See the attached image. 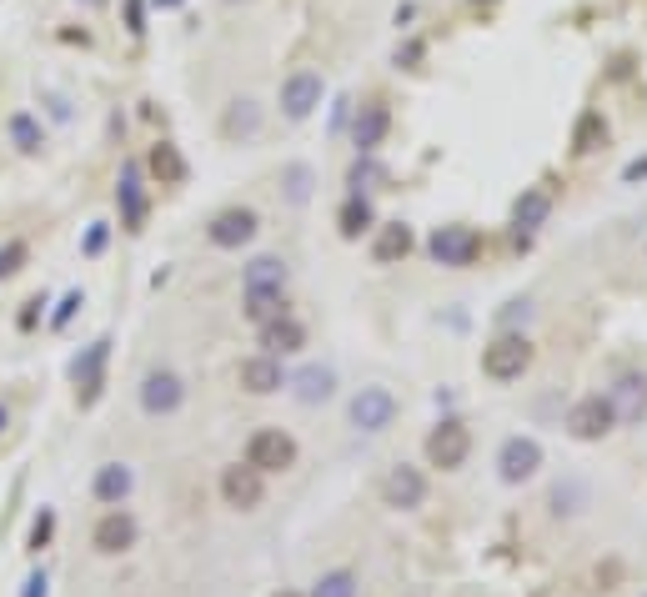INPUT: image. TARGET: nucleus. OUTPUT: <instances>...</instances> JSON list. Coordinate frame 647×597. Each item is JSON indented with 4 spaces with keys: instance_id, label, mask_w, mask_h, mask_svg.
Listing matches in <instances>:
<instances>
[{
    "instance_id": "obj_2",
    "label": "nucleus",
    "mask_w": 647,
    "mask_h": 597,
    "mask_svg": "<svg viewBox=\"0 0 647 597\" xmlns=\"http://www.w3.org/2000/svg\"><path fill=\"white\" fill-rule=\"evenodd\" d=\"M347 422H352L357 432H367V437L387 432V427L397 422V397H392V387H362V392L347 402Z\"/></svg>"
},
{
    "instance_id": "obj_6",
    "label": "nucleus",
    "mask_w": 647,
    "mask_h": 597,
    "mask_svg": "<svg viewBox=\"0 0 647 597\" xmlns=\"http://www.w3.org/2000/svg\"><path fill=\"white\" fill-rule=\"evenodd\" d=\"M256 231H261V216L251 206H226L206 221V241L221 251H241L246 241H256Z\"/></svg>"
},
{
    "instance_id": "obj_23",
    "label": "nucleus",
    "mask_w": 647,
    "mask_h": 597,
    "mask_svg": "<svg viewBox=\"0 0 647 597\" xmlns=\"http://www.w3.org/2000/svg\"><path fill=\"white\" fill-rule=\"evenodd\" d=\"M221 131H226L231 141H256V136H261V106H256L251 96H236V101L226 106Z\"/></svg>"
},
{
    "instance_id": "obj_43",
    "label": "nucleus",
    "mask_w": 647,
    "mask_h": 597,
    "mask_svg": "<svg viewBox=\"0 0 647 597\" xmlns=\"http://www.w3.org/2000/svg\"><path fill=\"white\" fill-rule=\"evenodd\" d=\"M231 6H241V0H231Z\"/></svg>"
},
{
    "instance_id": "obj_15",
    "label": "nucleus",
    "mask_w": 647,
    "mask_h": 597,
    "mask_svg": "<svg viewBox=\"0 0 647 597\" xmlns=\"http://www.w3.org/2000/svg\"><path fill=\"white\" fill-rule=\"evenodd\" d=\"M91 542H96V552H106V557H121L126 547H136V517H131V512H121V507H111V512L96 522Z\"/></svg>"
},
{
    "instance_id": "obj_28",
    "label": "nucleus",
    "mask_w": 647,
    "mask_h": 597,
    "mask_svg": "<svg viewBox=\"0 0 647 597\" xmlns=\"http://www.w3.org/2000/svg\"><path fill=\"white\" fill-rule=\"evenodd\" d=\"M281 186H286V201H291V206H306V201H311V186H316V171H311L306 161H291V166L281 171Z\"/></svg>"
},
{
    "instance_id": "obj_14",
    "label": "nucleus",
    "mask_w": 647,
    "mask_h": 597,
    "mask_svg": "<svg viewBox=\"0 0 647 597\" xmlns=\"http://www.w3.org/2000/svg\"><path fill=\"white\" fill-rule=\"evenodd\" d=\"M547 216H552V191H547V186H527V191L517 196V206H512L517 246H527V241H532V231H537Z\"/></svg>"
},
{
    "instance_id": "obj_11",
    "label": "nucleus",
    "mask_w": 647,
    "mask_h": 597,
    "mask_svg": "<svg viewBox=\"0 0 647 597\" xmlns=\"http://www.w3.org/2000/svg\"><path fill=\"white\" fill-rule=\"evenodd\" d=\"M382 502H387V507H397V512H412V507H422V502H427V477H422L417 467L397 462V467L382 477Z\"/></svg>"
},
{
    "instance_id": "obj_42",
    "label": "nucleus",
    "mask_w": 647,
    "mask_h": 597,
    "mask_svg": "<svg viewBox=\"0 0 647 597\" xmlns=\"http://www.w3.org/2000/svg\"><path fill=\"white\" fill-rule=\"evenodd\" d=\"M472 6H492V0H472Z\"/></svg>"
},
{
    "instance_id": "obj_37",
    "label": "nucleus",
    "mask_w": 647,
    "mask_h": 597,
    "mask_svg": "<svg viewBox=\"0 0 647 597\" xmlns=\"http://www.w3.org/2000/svg\"><path fill=\"white\" fill-rule=\"evenodd\" d=\"M106 246V226H91V236H86V256H96Z\"/></svg>"
},
{
    "instance_id": "obj_7",
    "label": "nucleus",
    "mask_w": 647,
    "mask_h": 597,
    "mask_svg": "<svg viewBox=\"0 0 647 597\" xmlns=\"http://www.w3.org/2000/svg\"><path fill=\"white\" fill-rule=\"evenodd\" d=\"M612 427H617V412H612V402H607L602 392L577 397V402H572V412H567V432H572L577 442H602Z\"/></svg>"
},
{
    "instance_id": "obj_25",
    "label": "nucleus",
    "mask_w": 647,
    "mask_h": 597,
    "mask_svg": "<svg viewBox=\"0 0 647 597\" xmlns=\"http://www.w3.org/2000/svg\"><path fill=\"white\" fill-rule=\"evenodd\" d=\"M246 291H286V261L281 256H256L246 266Z\"/></svg>"
},
{
    "instance_id": "obj_17",
    "label": "nucleus",
    "mask_w": 647,
    "mask_h": 597,
    "mask_svg": "<svg viewBox=\"0 0 647 597\" xmlns=\"http://www.w3.org/2000/svg\"><path fill=\"white\" fill-rule=\"evenodd\" d=\"M286 387H291V397H296V402L316 407V402H332V392H337V372L311 362V367H301L296 377H286Z\"/></svg>"
},
{
    "instance_id": "obj_19",
    "label": "nucleus",
    "mask_w": 647,
    "mask_h": 597,
    "mask_svg": "<svg viewBox=\"0 0 647 597\" xmlns=\"http://www.w3.org/2000/svg\"><path fill=\"white\" fill-rule=\"evenodd\" d=\"M261 347H266L271 357H291V352L306 347V327H301L291 312H281V317L261 322Z\"/></svg>"
},
{
    "instance_id": "obj_16",
    "label": "nucleus",
    "mask_w": 647,
    "mask_h": 597,
    "mask_svg": "<svg viewBox=\"0 0 647 597\" xmlns=\"http://www.w3.org/2000/svg\"><path fill=\"white\" fill-rule=\"evenodd\" d=\"M241 387H246L251 397H271V392H281V387H286L281 357H271V352L246 357V362H241Z\"/></svg>"
},
{
    "instance_id": "obj_18",
    "label": "nucleus",
    "mask_w": 647,
    "mask_h": 597,
    "mask_svg": "<svg viewBox=\"0 0 647 597\" xmlns=\"http://www.w3.org/2000/svg\"><path fill=\"white\" fill-rule=\"evenodd\" d=\"M116 201H121V226H126V231H141V221H146V191H141V166H136V161L121 166Z\"/></svg>"
},
{
    "instance_id": "obj_4",
    "label": "nucleus",
    "mask_w": 647,
    "mask_h": 597,
    "mask_svg": "<svg viewBox=\"0 0 647 597\" xmlns=\"http://www.w3.org/2000/svg\"><path fill=\"white\" fill-rule=\"evenodd\" d=\"M246 462L266 477V472H286V467H296V437L291 432H281V427H261V432H251V442H246Z\"/></svg>"
},
{
    "instance_id": "obj_9",
    "label": "nucleus",
    "mask_w": 647,
    "mask_h": 597,
    "mask_svg": "<svg viewBox=\"0 0 647 597\" xmlns=\"http://www.w3.org/2000/svg\"><path fill=\"white\" fill-rule=\"evenodd\" d=\"M427 251H432V261L437 266H472L477 261V251H482V236L472 231V226H437L432 231V241H427Z\"/></svg>"
},
{
    "instance_id": "obj_1",
    "label": "nucleus",
    "mask_w": 647,
    "mask_h": 597,
    "mask_svg": "<svg viewBox=\"0 0 647 597\" xmlns=\"http://www.w3.org/2000/svg\"><path fill=\"white\" fill-rule=\"evenodd\" d=\"M527 367H532V342H527L522 332H502V337L482 352V372H487L492 382H517Z\"/></svg>"
},
{
    "instance_id": "obj_31",
    "label": "nucleus",
    "mask_w": 647,
    "mask_h": 597,
    "mask_svg": "<svg viewBox=\"0 0 647 597\" xmlns=\"http://www.w3.org/2000/svg\"><path fill=\"white\" fill-rule=\"evenodd\" d=\"M286 312V291H246V317L261 327V322H271V317H281Z\"/></svg>"
},
{
    "instance_id": "obj_36",
    "label": "nucleus",
    "mask_w": 647,
    "mask_h": 597,
    "mask_svg": "<svg viewBox=\"0 0 647 597\" xmlns=\"http://www.w3.org/2000/svg\"><path fill=\"white\" fill-rule=\"evenodd\" d=\"M21 597H46V572H31L26 577V592Z\"/></svg>"
},
{
    "instance_id": "obj_30",
    "label": "nucleus",
    "mask_w": 647,
    "mask_h": 597,
    "mask_svg": "<svg viewBox=\"0 0 647 597\" xmlns=\"http://www.w3.org/2000/svg\"><path fill=\"white\" fill-rule=\"evenodd\" d=\"M362 587H357V572H347V567H337V572H321L316 582H311V597H357Z\"/></svg>"
},
{
    "instance_id": "obj_12",
    "label": "nucleus",
    "mask_w": 647,
    "mask_h": 597,
    "mask_svg": "<svg viewBox=\"0 0 647 597\" xmlns=\"http://www.w3.org/2000/svg\"><path fill=\"white\" fill-rule=\"evenodd\" d=\"M387 131H392V106H387V101H367V106H357L352 146H357L362 156H372V151L387 141Z\"/></svg>"
},
{
    "instance_id": "obj_38",
    "label": "nucleus",
    "mask_w": 647,
    "mask_h": 597,
    "mask_svg": "<svg viewBox=\"0 0 647 597\" xmlns=\"http://www.w3.org/2000/svg\"><path fill=\"white\" fill-rule=\"evenodd\" d=\"M622 181H647V156H642V161H632V166L622 171Z\"/></svg>"
},
{
    "instance_id": "obj_21",
    "label": "nucleus",
    "mask_w": 647,
    "mask_h": 597,
    "mask_svg": "<svg viewBox=\"0 0 647 597\" xmlns=\"http://www.w3.org/2000/svg\"><path fill=\"white\" fill-rule=\"evenodd\" d=\"M607 402H612L617 422H642V412H647V377H617Z\"/></svg>"
},
{
    "instance_id": "obj_24",
    "label": "nucleus",
    "mask_w": 647,
    "mask_h": 597,
    "mask_svg": "<svg viewBox=\"0 0 647 597\" xmlns=\"http://www.w3.org/2000/svg\"><path fill=\"white\" fill-rule=\"evenodd\" d=\"M337 226H342V236H347V241H357L362 231H372V226H377V211H372V201H367L362 191H352V196L342 201V211H337Z\"/></svg>"
},
{
    "instance_id": "obj_8",
    "label": "nucleus",
    "mask_w": 647,
    "mask_h": 597,
    "mask_svg": "<svg viewBox=\"0 0 647 597\" xmlns=\"http://www.w3.org/2000/svg\"><path fill=\"white\" fill-rule=\"evenodd\" d=\"M542 472V442L537 437H507L502 447H497V477L507 482V487H522L527 477H537Z\"/></svg>"
},
{
    "instance_id": "obj_29",
    "label": "nucleus",
    "mask_w": 647,
    "mask_h": 597,
    "mask_svg": "<svg viewBox=\"0 0 647 597\" xmlns=\"http://www.w3.org/2000/svg\"><path fill=\"white\" fill-rule=\"evenodd\" d=\"M11 141H16L26 156H36V151L46 146V131H41V121H36L31 111H16V116H11Z\"/></svg>"
},
{
    "instance_id": "obj_3",
    "label": "nucleus",
    "mask_w": 647,
    "mask_h": 597,
    "mask_svg": "<svg viewBox=\"0 0 647 597\" xmlns=\"http://www.w3.org/2000/svg\"><path fill=\"white\" fill-rule=\"evenodd\" d=\"M467 452H472V432H467V422L442 417V422L427 432V462H432V467L457 472V467L467 462Z\"/></svg>"
},
{
    "instance_id": "obj_22",
    "label": "nucleus",
    "mask_w": 647,
    "mask_h": 597,
    "mask_svg": "<svg viewBox=\"0 0 647 597\" xmlns=\"http://www.w3.org/2000/svg\"><path fill=\"white\" fill-rule=\"evenodd\" d=\"M131 487H136V477H131L126 462H106V467L96 472V482H91L96 502H106V507H121V502L131 497Z\"/></svg>"
},
{
    "instance_id": "obj_5",
    "label": "nucleus",
    "mask_w": 647,
    "mask_h": 597,
    "mask_svg": "<svg viewBox=\"0 0 647 597\" xmlns=\"http://www.w3.org/2000/svg\"><path fill=\"white\" fill-rule=\"evenodd\" d=\"M321 96H327V81H321V71H311V66H301V71H291L286 81H281V116L286 121H306L316 106H321Z\"/></svg>"
},
{
    "instance_id": "obj_33",
    "label": "nucleus",
    "mask_w": 647,
    "mask_h": 597,
    "mask_svg": "<svg viewBox=\"0 0 647 597\" xmlns=\"http://www.w3.org/2000/svg\"><path fill=\"white\" fill-rule=\"evenodd\" d=\"M21 261H26V246H21V241L0 246V276H16V271H21Z\"/></svg>"
},
{
    "instance_id": "obj_27",
    "label": "nucleus",
    "mask_w": 647,
    "mask_h": 597,
    "mask_svg": "<svg viewBox=\"0 0 647 597\" xmlns=\"http://www.w3.org/2000/svg\"><path fill=\"white\" fill-rule=\"evenodd\" d=\"M407 251H412V226H402V221L382 226V236H377L372 256H377V261H402Z\"/></svg>"
},
{
    "instance_id": "obj_41",
    "label": "nucleus",
    "mask_w": 647,
    "mask_h": 597,
    "mask_svg": "<svg viewBox=\"0 0 647 597\" xmlns=\"http://www.w3.org/2000/svg\"><path fill=\"white\" fill-rule=\"evenodd\" d=\"M276 597H301V592H276Z\"/></svg>"
},
{
    "instance_id": "obj_34",
    "label": "nucleus",
    "mask_w": 647,
    "mask_h": 597,
    "mask_svg": "<svg viewBox=\"0 0 647 597\" xmlns=\"http://www.w3.org/2000/svg\"><path fill=\"white\" fill-rule=\"evenodd\" d=\"M51 527H56V517H51V512H41V517H36V527H31V547H46V542H51Z\"/></svg>"
},
{
    "instance_id": "obj_10",
    "label": "nucleus",
    "mask_w": 647,
    "mask_h": 597,
    "mask_svg": "<svg viewBox=\"0 0 647 597\" xmlns=\"http://www.w3.org/2000/svg\"><path fill=\"white\" fill-rule=\"evenodd\" d=\"M181 402H186V382L176 372H146V382H141L146 417H171V412H181Z\"/></svg>"
},
{
    "instance_id": "obj_26",
    "label": "nucleus",
    "mask_w": 647,
    "mask_h": 597,
    "mask_svg": "<svg viewBox=\"0 0 647 597\" xmlns=\"http://www.w3.org/2000/svg\"><path fill=\"white\" fill-rule=\"evenodd\" d=\"M602 141H607V121H602V111H582V116H577V126H572V151H577V156H592Z\"/></svg>"
},
{
    "instance_id": "obj_35",
    "label": "nucleus",
    "mask_w": 647,
    "mask_h": 597,
    "mask_svg": "<svg viewBox=\"0 0 647 597\" xmlns=\"http://www.w3.org/2000/svg\"><path fill=\"white\" fill-rule=\"evenodd\" d=\"M76 307H81V291H71L66 302H61V312H56V327H66V322L76 317Z\"/></svg>"
},
{
    "instance_id": "obj_20",
    "label": "nucleus",
    "mask_w": 647,
    "mask_h": 597,
    "mask_svg": "<svg viewBox=\"0 0 647 597\" xmlns=\"http://www.w3.org/2000/svg\"><path fill=\"white\" fill-rule=\"evenodd\" d=\"M106 357H111V337L91 342V352L76 357V367H71V377L81 382V402H86V407L101 397V367H106Z\"/></svg>"
},
{
    "instance_id": "obj_13",
    "label": "nucleus",
    "mask_w": 647,
    "mask_h": 597,
    "mask_svg": "<svg viewBox=\"0 0 647 597\" xmlns=\"http://www.w3.org/2000/svg\"><path fill=\"white\" fill-rule=\"evenodd\" d=\"M221 497H226V507H236V512H251V507H261V497H266V487H261V472L246 462H236V467H226L221 472Z\"/></svg>"
},
{
    "instance_id": "obj_39",
    "label": "nucleus",
    "mask_w": 647,
    "mask_h": 597,
    "mask_svg": "<svg viewBox=\"0 0 647 597\" xmlns=\"http://www.w3.org/2000/svg\"><path fill=\"white\" fill-rule=\"evenodd\" d=\"M6 422H11V417H6V407H0V432H6Z\"/></svg>"
},
{
    "instance_id": "obj_32",
    "label": "nucleus",
    "mask_w": 647,
    "mask_h": 597,
    "mask_svg": "<svg viewBox=\"0 0 647 597\" xmlns=\"http://www.w3.org/2000/svg\"><path fill=\"white\" fill-rule=\"evenodd\" d=\"M151 171H156L161 181H186V161H181V151H176L171 141L151 146Z\"/></svg>"
},
{
    "instance_id": "obj_40",
    "label": "nucleus",
    "mask_w": 647,
    "mask_h": 597,
    "mask_svg": "<svg viewBox=\"0 0 647 597\" xmlns=\"http://www.w3.org/2000/svg\"><path fill=\"white\" fill-rule=\"evenodd\" d=\"M156 6H181V0H156Z\"/></svg>"
}]
</instances>
